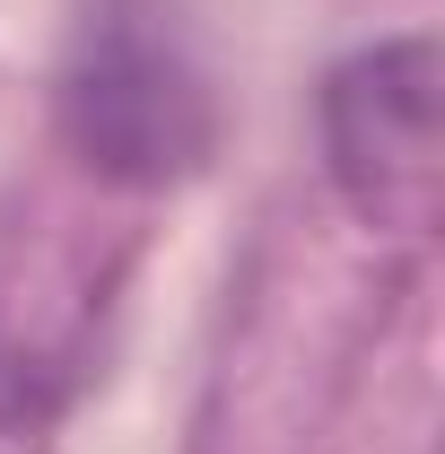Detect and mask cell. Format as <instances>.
<instances>
[{"mask_svg": "<svg viewBox=\"0 0 445 454\" xmlns=\"http://www.w3.org/2000/svg\"><path fill=\"white\" fill-rule=\"evenodd\" d=\"M53 122L61 149L122 192H167L183 175H201L219 149L210 79L158 0L88 9V27L70 35V61L53 79Z\"/></svg>", "mask_w": 445, "mask_h": 454, "instance_id": "cell-1", "label": "cell"}, {"mask_svg": "<svg viewBox=\"0 0 445 454\" xmlns=\"http://www.w3.org/2000/svg\"><path fill=\"white\" fill-rule=\"evenodd\" d=\"M437 88H445L437 35H385L324 70V97H315L324 175L349 201V219L376 236H428L445 210Z\"/></svg>", "mask_w": 445, "mask_h": 454, "instance_id": "cell-2", "label": "cell"}]
</instances>
